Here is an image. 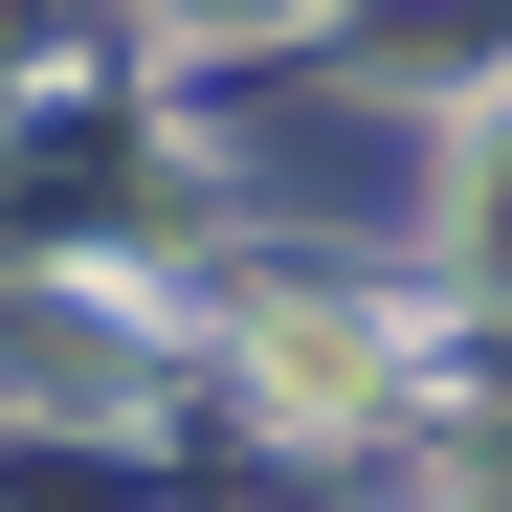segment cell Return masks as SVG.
<instances>
[{"mask_svg":"<svg viewBox=\"0 0 512 512\" xmlns=\"http://www.w3.org/2000/svg\"><path fill=\"white\" fill-rule=\"evenodd\" d=\"M245 357H268V401H290V423H379V379H401V357H379V312H334V290H290Z\"/></svg>","mask_w":512,"mask_h":512,"instance_id":"cell-1","label":"cell"}]
</instances>
